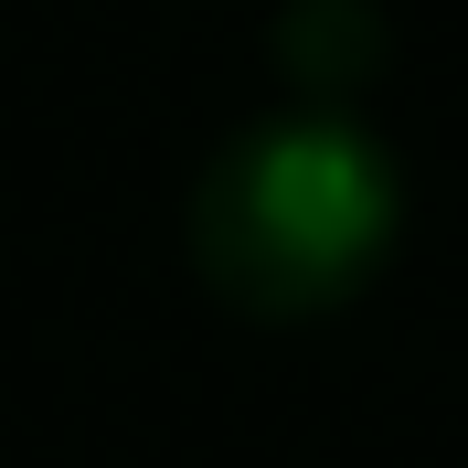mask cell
Instances as JSON below:
<instances>
[{"instance_id":"obj_2","label":"cell","mask_w":468,"mask_h":468,"mask_svg":"<svg viewBox=\"0 0 468 468\" xmlns=\"http://www.w3.org/2000/svg\"><path fill=\"white\" fill-rule=\"evenodd\" d=\"M277 64L309 96H351L383 64V11L373 0H288L277 11Z\"/></svg>"},{"instance_id":"obj_1","label":"cell","mask_w":468,"mask_h":468,"mask_svg":"<svg viewBox=\"0 0 468 468\" xmlns=\"http://www.w3.org/2000/svg\"><path fill=\"white\" fill-rule=\"evenodd\" d=\"M181 245H192V277L234 320H266V330L330 320L405 245V171L330 96L245 117L192 181Z\"/></svg>"}]
</instances>
